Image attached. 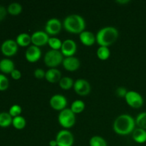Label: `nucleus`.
I'll return each mask as SVG.
<instances>
[{
	"label": "nucleus",
	"instance_id": "cd10ccee",
	"mask_svg": "<svg viewBox=\"0 0 146 146\" xmlns=\"http://www.w3.org/2000/svg\"><path fill=\"white\" fill-rule=\"evenodd\" d=\"M7 11L11 15H18L22 11V6L17 2H13L8 6Z\"/></svg>",
	"mask_w": 146,
	"mask_h": 146
},
{
	"label": "nucleus",
	"instance_id": "f03ea898",
	"mask_svg": "<svg viewBox=\"0 0 146 146\" xmlns=\"http://www.w3.org/2000/svg\"><path fill=\"white\" fill-rule=\"evenodd\" d=\"M119 33L115 27L108 26L98 30L96 35V42L100 46H110L118 39Z\"/></svg>",
	"mask_w": 146,
	"mask_h": 146
},
{
	"label": "nucleus",
	"instance_id": "6ab92c4d",
	"mask_svg": "<svg viewBox=\"0 0 146 146\" xmlns=\"http://www.w3.org/2000/svg\"><path fill=\"white\" fill-rule=\"evenodd\" d=\"M132 138L137 143H145L146 142V130L140 128H135L132 133Z\"/></svg>",
	"mask_w": 146,
	"mask_h": 146
},
{
	"label": "nucleus",
	"instance_id": "2f4dec72",
	"mask_svg": "<svg viewBox=\"0 0 146 146\" xmlns=\"http://www.w3.org/2000/svg\"><path fill=\"white\" fill-rule=\"evenodd\" d=\"M34 75L38 79H42V78H45L46 71L43 68H37L36 69L34 70Z\"/></svg>",
	"mask_w": 146,
	"mask_h": 146
},
{
	"label": "nucleus",
	"instance_id": "bb28decb",
	"mask_svg": "<svg viewBox=\"0 0 146 146\" xmlns=\"http://www.w3.org/2000/svg\"><path fill=\"white\" fill-rule=\"evenodd\" d=\"M135 124L138 128L146 130V112H141L135 118Z\"/></svg>",
	"mask_w": 146,
	"mask_h": 146
},
{
	"label": "nucleus",
	"instance_id": "4be33fe9",
	"mask_svg": "<svg viewBox=\"0 0 146 146\" xmlns=\"http://www.w3.org/2000/svg\"><path fill=\"white\" fill-rule=\"evenodd\" d=\"M86 108L85 103L82 101V100H76V101H73L71 104L70 109L73 111L75 114L81 113V112L84 111Z\"/></svg>",
	"mask_w": 146,
	"mask_h": 146
},
{
	"label": "nucleus",
	"instance_id": "f8f14e48",
	"mask_svg": "<svg viewBox=\"0 0 146 146\" xmlns=\"http://www.w3.org/2000/svg\"><path fill=\"white\" fill-rule=\"evenodd\" d=\"M64 57L73 56L77 51V44L71 38H67L62 42V46L60 49Z\"/></svg>",
	"mask_w": 146,
	"mask_h": 146
},
{
	"label": "nucleus",
	"instance_id": "9b49d317",
	"mask_svg": "<svg viewBox=\"0 0 146 146\" xmlns=\"http://www.w3.org/2000/svg\"><path fill=\"white\" fill-rule=\"evenodd\" d=\"M19 45L16 40L7 39L2 43L1 46V53L7 56L15 55L18 51Z\"/></svg>",
	"mask_w": 146,
	"mask_h": 146
},
{
	"label": "nucleus",
	"instance_id": "4468645a",
	"mask_svg": "<svg viewBox=\"0 0 146 146\" xmlns=\"http://www.w3.org/2000/svg\"><path fill=\"white\" fill-rule=\"evenodd\" d=\"M41 50L40 47L31 45L27 48L25 52V58L29 62L34 63L40 59L41 57Z\"/></svg>",
	"mask_w": 146,
	"mask_h": 146
},
{
	"label": "nucleus",
	"instance_id": "393cba45",
	"mask_svg": "<svg viewBox=\"0 0 146 146\" xmlns=\"http://www.w3.org/2000/svg\"><path fill=\"white\" fill-rule=\"evenodd\" d=\"M90 146H108L106 141L100 135H94L89 140Z\"/></svg>",
	"mask_w": 146,
	"mask_h": 146
},
{
	"label": "nucleus",
	"instance_id": "7c9ffc66",
	"mask_svg": "<svg viewBox=\"0 0 146 146\" xmlns=\"http://www.w3.org/2000/svg\"><path fill=\"white\" fill-rule=\"evenodd\" d=\"M9 84V79L4 74H0V91H5L8 88Z\"/></svg>",
	"mask_w": 146,
	"mask_h": 146
},
{
	"label": "nucleus",
	"instance_id": "f704fd0d",
	"mask_svg": "<svg viewBox=\"0 0 146 146\" xmlns=\"http://www.w3.org/2000/svg\"><path fill=\"white\" fill-rule=\"evenodd\" d=\"M7 12L8 11H7V9H6L5 7L3 6H0V21L5 19Z\"/></svg>",
	"mask_w": 146,
	"mask_h": 146
},
{
	"label": "nucleus",
	"instance_id": "9d476101",
	"mask_svg": "<svg viewBox=\"0 0 146 146\" xmlns=\"http://www.w3.org/2000/svg\"><path fill=\"white\" fill-rule=\"evenodd\" d=\"M74 91L79 96H86L91 91V86L87 80L84 78H78L74 81Z\"/></svg>",
	"mask_w": 146,
	"mask_h": 146
},
{
	"label": "nucleus",
	"instance_id": "473e14b6",
	"mask_svg": "<svg viewBox=\"0 0 146 146\" xmlns=\"http://www.w3.org/2000/svg\"><path fill=\"white\" fill-rule=\"evenodd\" d=\"M128 91H127V89L124 87H118V88H116L115 90V94L118 97H120V98H125V96H126L127 93H128Z\"/></svg>",
	"mask_w": 146,
	"mask_h": 146
},
{
	"label": "nucleus",
	"instance_id": "5701e85b",
	"mask_svg": "<svg viewBox=\"0 0 146 146\" xmlns=\"http://www.w3.org/2000/svg\"><path fill=\"white\" fill-rule=\"evenodd\" d=\"M96 55L99 59L102 61L107 60L110 57L111 51L108 47L107 46H99L97 49Z\"/></svg>",
	"mask_w": 146,
	"mask_h": 146
},
{
	"label": "nucleus",
	"instance_id": "2eb2a0df",
	"mask_svg": "<svg viewBox=\"0 0 146 146\" xmlns=\"http://www.w3.org/2000/svg\"><path fill=\"white\" fill-rule=\"evenodd\" d=\"M62 65L66 70L68 71H75L79 68L81 66V61L77 57L68 56L64 57Z\"/></svg>",
	"mask_w": 146,
	"mask_h": 146
},
{
	"label": "nucleus",
	"instance_id": "412c9836",
	"mask_svg": "<svg viewBox=\"0 0 146 146\" xmlns=\"http://www.w3.org/2000/svg\"><path fill=\"white\" fill-rule=\"evenodd\" d=\"M13 118L9 113H0V127L7 128L12 124Z\"/></svg>",
	"mask_w": 146,
	"mask_h": 146
},
{
	"label": "nucleus",
	"instance_id": "20e7f679",
	"mask_svg": "<svg viewBox=\"0 0 146 146\" xmlns=\"http://www.w3.org/2000/svg\"><path fill=\"white\" fill-rule=\"evenodd\" d=\"M64 56L60 50H48L44 57V64L49 68H55L62 64Z\"/></svg>",
	"mask_w": 146,
	"mask_h": 146
},
{
	"label": "nucleus",
	"instance_id": "423d86ee",
	"mask_svg": "<svg viewBox=\"0 0 146 146\" xmlns=\"http://www.w3.org/2000/svg\"><path fill=\"white\" fill-rule=\"evenodd\" d=\"M57 146H73L74 143V136L68 129H63L58 131L56 135Z\"/></svg>",
	"mask_w": 146,
	"mask_h": 146
},
{
	"label": "nucleus",
	"instance_id": "39448f33",
	"mask_svg": "<svg viewBox=\"0 0 146 146\" xmlns=\"http://www.w3.org/2000/svg\"><path fill=\"white\" fill-rule=\"evenodd\" d=\"M58 121L63 128L68 129L75 125L76 114L70 109V108H66L60 111L58 115Z\"/></svg>",
	"mask_w": 146,
	"mask_h": 146
},
{
	"label": "nucleus",
	"instance_id": "0eeeda50",
	"mask_svg": "<svg viewBox=\"0 0 146 146\" xmlns=\"http://www.w3.org/2000/svg\"><path fill=\"white\" fill-rule=\"evenodd\" d=\"M125 100L128 105L133 108H141L144 104V99L141 94L135 91H128Z\"/></svg>",
	"mask_w": 146,
	"mask_h": 146
},
{
	"label": "nucleus",
	"instance_id": "c9c22d12",
	"mask_svg": "<svg viewBox=\"0 0 146 146\" xmlns=\"http://www.w3.org/2000/svg\"><path fill=\"white\" fill-rule=\"evenodd\" d=\"M116 2L118 3L119 4H125L129 3L130 1L129 0H117Z\"/></svg>",
	"mask_w": 146,
	"mask_h": 146
},
{
	"label": "nucleus",
	"instance_id": "7ed1b4c3",
	"mask_svg": "<svg viewBox=\"0 0 146 146\" xmlns=\"http://www.w3.org/2000/svg\"><path fill=\"white\" fill-rule=\"evenodd\" d=\"M63 27L66 31L74 34H80L86 30V21L82 16L73 14L66 17L63 21Z\"/></svg>",
	"mask_w": 146,
	"mask_h": 146
},
{
	"label": "nucleus",
	"instance_id": "c756f323",
	"mask_svg": "<svg viewBox=\"0 0 146 146\" xmlns=\"http://www.w3.org/2000/svg\"><path fill=\"white\" fill-rule=\"evenodd\" d=\"M21 112H22V108L19 105H17V104L11 106V108H9V113L11 115L12 118L21 115Z\"/></svg>",
	"mask_w": 146,
	"mask_h": 146
},
{
	"label": "nucleus",
	"instance_id": "b1692460",
	"mask_svg": "<svg viewBox=\"0 0 146 146\" xmlns=\"http://www.w3.org/2000/svg\"><path fill=\"white\" fill-rule=\"evenodd\" d=\"M59 86L62 89L68 90L70 89L71 88L74 87V79L71 77L68 76H64L61 78L59 81Z\"/></svg>",
	"mask_w": 146,
	"mask_h": 146
},
{
	"label": "nucleus",
	"instance_id": "1a4fd4ad",
	"mask_svg": "<svg viewBox=\"0 0 146 146\" xmlns=\"http://www.w3.org/2000/svg\"><path fill=\"white\" fill-rule=\"evenodd\" d=\"M49 104L55 111H61L66 108L68 101L66 98L62 94H54L50 98Z\"/></svg>",
	"mask_w": 146,
	"mask_h": 146
},
{
	"label": "nucleus",
	"instance_id": "dca6fc26",
	"mask_svg": "<svg viewBox=\"0 0 146 146\" xmlns=\"http://www.w3.org/2000/svg\"><path fill=\"white\" fill-rule=\"evenodd\" d=\"M79 39L84 45L86 46H91L96 42V35L91 31L84 30L79 34Z\"/></svg>",
	"mask_w": 146,
	"mask_h": 146
},
{
	"label": "nucleus",
	"instance_id": "a878e982",
	"mask_svg": "<svg viewBox=\"0 0 146 146\" xmlns=\"http://www.w3.org/2000/svg\"><path fill=\"white\" fill-rule=\"evenodd\" d=\"M27 125V121L26 119L21 115H19V116L14 117L13 118L12 121V125L15 128L18 130H21L24 128V127Z\"/></svg>",
	"mask_w": 146,
	"mask_h": 146
},
{
	"label": "nucleus",
	"instance_id": "aec40b11",
	"mask_svg": "<svg viewBox=\"0 0 146 146\" xmlns=\"http://www.w3.org/2000/svg\"><path fill=\"white\" fill-rule=\"evenodd\" d=\"M16 41H17V44L20 46H28L31 43V35H29L27 33H21L17 36Z\"/></svg>",
	"mask_w": 146,
	"mask_h": 146
},
{
	"label": "nucleus",
	"instance_id": "ddd939ff",
	"mask_svg": "<svg viewBox=\"0 0 146 146\" xmlns=\"http://www.w3.org/2000/svg\"><path fill=\"white\" fill-rule=\"evenodd\" d=\"M31 43L36 46H43L48 44L50 36L45 31H36L31 35Z\"/></svg>",
	"mask_w": 146,
	"mask_h": 146
},
{
	"label": "nucleus",
	"instance_id": "e433bc0d",
	"mask_svg": "<svg viewBox=\"0 0 146 146\" xmlns=\"http://www.w3.org/2000/svg\"><path fill=\"white\" fill-rule=\"evenodd\" d=\"M49 146H57L56 141L55 139L51 140L49 141Z\"/></svg>",
	"mask_w": 146,
	"mask_h": 146
},
{
	"label": "nucleus",
	"instance_id": "6e6552de",
	"mask_svg": "<svg viewBox=\"0 0 146 146\" xmlns=\"http://www.w3.org/2000/svg\"><path fill=\"white\" fill-rule=\"evenodd\" d=\"M63 24L58 19L53 17L49 19L45 24V31L51 36H55L61 31Z\"/></svg>",
	"mask_w": 146,
	"mask_h": 146
},
{
	"label": "nucleus",
	"instance_id": "f257e3e1",
	"mask_svg": "<svg viewBox=\"0 0 146 146\" xmlns=\"http://www.w3.org/2000/svg\"><path fill=\"white\" fill-rule=\"evenodd\" d=\"M135 125V118L129 114L123 113L115 118L113 123V129L118 135H127L133 132Z\"/></svg>",
	"mask_w": 146,
	"mask_h": 146
},
{
	"label": "nucleus",
	"instance_id": "f3484780",
	"mask_svg": "<svg viewBox=\"0 0 146 146\" xmlns=\"http://www.w3.org/2000/svg\"><path fill=\"white\" fill-rule=\"evenodd\" d=\"M61 73L58 69L55 68H50L49 69L46 71L45 78L49 83H56L59 82L61 80Z\"/></svg>",
	"mask_w": 146,
	"mask_h": 146
},
{
	"label": "nucleus",
	"instance_id": "c85d7f7f",
	"mask_svg": "<svg viewBox=\"0 0 146 146\" xmlns=\"http://www.w3.org/2000/svg\"><path fill=\"white\" fill-rule=\"evenodd\" d=\"M62 42L63 41L60 38L56 36H51L48 39V44L51 47V49L60 50L61 46H62Z\"/></svg>",
	"mask_w": 146,
	"mask_h": 146
},
{
	"label": "nucleus",
	"instance_id": "a211bd4d",
	"mask_svg": "<svg viewBox=\"0 0 146 146\" xmlns=\"http://www.w3.org/2000/svg\"><path fill=\"white\" fill-rule=\"evenodd\" d=\"M15 69V65L12 60L3 58L0 61V71L4 74H11Z\"/></svg>",
	"mask_w": 146,
	"mask_h": 146
},
{
	"label": "nucleus",
	"instance_id": "72a5a7b5",
	"mask_svg": "<svg viewBox=\"0 0 146 146\" xmlns=\"http://www.w3.org/2000/svg\"><path fill=\"white\" fill-rule=\"evenodd\" d=\"M10 74H11L12 78H14V80H19L20 79L21 77V71L18 69H16V68Z\"/></svg>",
	"mask_w": 146,
	"mask_h": 146
}]
</instances>
